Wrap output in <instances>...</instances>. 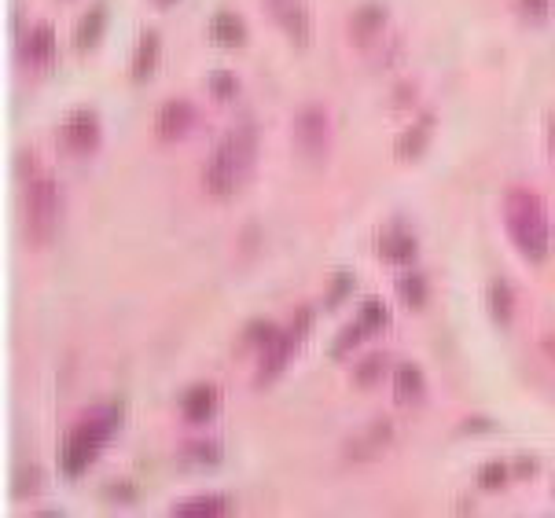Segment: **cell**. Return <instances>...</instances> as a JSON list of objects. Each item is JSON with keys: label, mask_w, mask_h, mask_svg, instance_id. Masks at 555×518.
Wrapping results in <instances>:
<instances>
[{"label": "cell", "mask_w": 555, "mask_h": 518, "mask_svg": "<svg viewBox=\"0 0 555 518\" xmlns=\"http://www.w3.org/2000/svg\"><path fill=\"white\" fill-rule=\"evenodd\" d=\"M258 158V129L254 125H236L221 136V144L214 147V155L206 158L203 184L206 192L217 199H232V195L250 181V169Z\"/></svg>", "instance_id": "cell-1"}, {"label": "cell", "mask_w": 555, "mask_h": 518, "mask_svg": "<svg viewBox=\"0 0 555 518\" xmlns=\"http://www.w3.org/2000/svg\"><path fill=\"white\" fill-rule=\"evenodd\" d=\"M504 221H508L511 239H515V247L522 250L526 261L541 265L552 254V221H548V210L537 199V192H530V188H511L504 195Z\"/></svg>", "instance_id": "cell-2"}, {"label": "cell", "mask_w": 555, "mask_h": 518, "mask_svg": "<svg viewBox=\"0 0 555 518\" xmlns=\"http://www.w3.org/2000/svg\"><path fill=\"white\" fill-rule=\"evenodd\" d=\"M63 214H67V199H63V188H59L56 177H34V181L26 184L23 221H26V239L34 247H48L59 236Z\"/></svg>", "instance_id": "cell-3"}, {"label": "cell", "mask_w": 555, "mask_h": 518, "mask_svg": "<svg viewBox=\"0 0 555 518\" xmlns=\"http://www.w3.org/2000/svg\"><path fill=\"white\" fill-rule=\"evenodd\" d=\"M114 427H118V408H103L96 416L81 419L78 427L67 434L63 449H59V467H63V474H67V478H81L85 467L96 460V452L111 441Z\"/></svg>", "instance_id": "cell-4"}, {"label": "cell", "mask_w": 555, "mask_h": 518, "mask_svg": "<svg viewBox=\"0 0 555 518\" xmlns=\"http://www.w3.org/2000/svg\"><path fill=\"white\" fill-rule=\"evenodd\" d=\"M331 147V122H328V111L320 107V103H306V107H298L295 114V151L306 162H324Z\"/></svg>", "instance_id": "cell-5"}, {"label": "cell", "mask_w": 555, "mask_h": 518, "mask_svg": "<svg viewBox=\"0 0 555 518\" xmlns=\"http://www.w3.org/2000/svg\"><path fill=\"white\" fill-rule=\"evenodd\" d=\"M59 144H63V151L78 158L92 155L100 147V118H96V111H89V107L70 111L63 118V129H59Z\"/></svg>", "instance_id": "cell-6"}, {"label": "cell", "mask_w": 555, "mask_h": 518, "mask_svg": "<svg viewBox=\"0 0 555 518\" xmlns=\"http://www.w3.org/2000/svg\"><path fill=\"white\" fill-rule=\"evenodd\" d=\"M298 342H302V331H298L295 324L287 327V331H280V335L272 338L269 346L261 350V375H258V386H269L272 379H280L284 375V368L291 364V357H295Z\"/></svg>", "instance_id": "cell-7"}, {"label": "cell", "mask_w": 555, "mask_h": 518, "mask_svg": "<svg viewBox=\"0 0 555 518\" xmlns=\"http://www.w3.org/2000/svg\"><path fill=\"white\" fill-rule=\"evenodd\" d=\"M265 8H269V15L280 23V30H284L298 48L309 45L313 23H309V8L302 4V0H265Z\"/></svg>", "instance_id": "cell-8"}, {"label": "cell", "mask_w": 555, "mask_h": 518, "mask_svg": "<svg viewBox=\"0 0 555 518\" xmlns=\"http://www.w3.org/2000/svg\"><path fill=\"white\" fill-rule=\"evenodd\" d=\"M195 125V107L188 100H166L159 107V114H155V133H159V140H181V136L192 133Z\"/></svg>", "instance_id": "cell-9"}, {"label": "cell", "mask_w": 555, "mask_h": 518, "mask_svg": "<svg viewBox=\"0 0 555 518\" xmlns=\"http://www.w3.org/2000/svg\"><path fill=\"white\" fill-rule=\"evenodd\" d=\"M394 441V423H386V419H379V423H372L368 430H361L357 438L346 445V460L361 463V460H375L379 452L386 449Z\"/></svg>", "instance_id": "cell-10"}, {"label": "cell", "mask_w": 555, "mask_h": 518, "mask_svg": "<svg viewBox=\"0 0 555 518\" xmlns=\"http://www.w3.org/2000/svg\"><path fill=\"white\" fill-rule=\"evenodd\" d=\"M386 30V8L383 4H375V0H368V4H361L357 12L350 15V37L357 41V45H368V41H375V37Z\"/></svg>", "instance_id": "cell-11"}, {"label": "cell", "mask_w": 555, "mask_h": 518, "mask_svg": "<svg viewBox=\"0 0 555 518\" xmlns=\"http://www.w3.org/2000/svg\"><path fill=\"white\" fill-rule=\"evenodd\" d=\"M56 59V30L52 26H34L30 34H26V41H23V63L26 67H34V70H41V67H48Z\"/></svg>", "instance_id": "cell-12"}, {"label": "cell", "mask_w": 555, "mask_h": 518, "mask_svg": "<svg viewBox=\"0 0 555 518\" xmlns=\"http://www.w3.org/2000/svg\"><path fill=\"white\" fill-rule=\"evenodd\" d=\"M416 254H420V243H416V236L405 232V228H390V232L379 236V258L383 261L408 265V261H416Z\"/></svg>", "instance_id": "cell-13"}, {"label": "cell", "mask_w": 555, "mask_h": 518, "mask_svg": "<svg viewBox=\"0 0 555 518\" xmlns=\"http://www.w3.org/2000/svg\"><path fill=\"white\" fill-rule=\"evenodd\" d=\"M181 412L188 423H210V419L217 416V390L206 383L192 386V390L181 397Z\"/></svg>", "instance_id": "cell-14"}, {"label": "cell", "mask_w": 555, "mask_h": 518, "mask_svg": "<svg viewBox=\"0 0 555 518\" xmlns=\"http://www.w3.org/2000/svg\"><path fill=\"white\" fill-rule=\"evenodd\" d=\"M431 133H434V114H423L420 122H412L405 133L397 136L394 144V155L397 158H420L431 144Z\"/></svg>", "instance_id": "cell-15"}, {"label": "cell", "mask_w": 555, "mask_h": 518, "mask_svg": "<svg viewBox=\"0 0 555 518\" xmlns=\"http://www.w3.org/2000/svg\"><path fill=\"white\" fill-rule=\"evenodd\" d=\"M427 394V379L416 364H397L394 368V397L401 405H420Z\"/></svg>", "instance_id": "cell-16"}, {"label": "cell", "mask_w": 555, "mask_h": 518, "mask_svg": "<svg viewBox=\"0 0 555 518\" xmlns=\"http://www.w3.org/2000/svg\"><path fill=\"white\" fill-rule=\"evenodd\" d=\"M107 15H111V8L107 4H92L89 12H85V19L78 23V34H74V45H78V52H92V48L100 45L103 30H107Z\"/></svg>", "instance_id": "cell-17"}, {"label": "cell", "mask_w": 555, "mask_h": 518, "mask_svg": "<svg viewBox=\"0 0 555 518\" xmlns=\"http://www.w3.org/2000/svg\"><path fill=\"white\" fill-rule=\"evenodd\" d=\"M159 59H162V37L155 34V30H148V34L140 37V45H136V56H133V81H136V85H144V81L155 74Z\"/></svg>", "instance_id": "cell-18"}, {"label": "cell", "mask_w": 555, "mask_h": 518, "mask_svg": "<svg viewBox=\"0 0 555 518\" xmlns=\"http://www.w3.org/2000/svg\"><path fill=\"white\" fill-rule=\"evenodd\" d=\"M210 34H214L217 45H225V48H236L247 41V26H243V19L232 12H217L214 15V23H210Z\"/></svg>", "instance_id": "cell-19"}, {"label": "cell", "mask_w": 555, "mask_h": 518, "mask_svg": "<svg viewBox=\"0 0 555 518\" xmlns=\"http://www.w3.org/2000/svg\"><path fill=\"white\" fill-rule=\"evenodd\" d=\"M489 313H493L497 324H511V316H515V291H511L508 280L489 283Z\"/></svg>", "instance_id": "cell-20"}, {"label": "cell", "mask_w": 555, "mask_h": 518, "mask_svg": "<svg viewBox=\"0 0 555 518\" xmlns=\"http://www.w3.org/2000/svg\"><path fill=\"white\" fill-rule=\"evenodd\" d=\"M386 372H390V357L386 353H368L353 368V386H375Z\"/></svg>", "instance_id": "cell-21"}, {"label": "cell", "mask_w": 555, "mask_h": 518, "mask_svg": "<svg viewBox=\"0 0 555 518\" xmlns=\"http://www.w3.org/2000/svg\"><path fill=\"white\" fill-rule=\"evenodd\" d=\"M397 294H401V302L408 305V309H420V305H427V280H423L420 272H405L401 280H397Z\"/></svg>", "instance_id": "cell-22"}, {"label": "cell", "mask_w": 555, "mask_h": 518, "mask_svg": "<svg viewBox=\"0 0 555 518\" xmlns=\"http://www.w3.org/2000/svg\"><path fill=\"white\" fill-rule=\"evenodd\" d=\"M184 463H195V467H214L221 463V445L217 441H188L181 449Z\"/></svg>", "instance_id": "cell-23"}, {"label": "cell", "mask_w": 555, "mask_h": 518, "mask_svg": "<svg viewBox=\"0 0 555 518\" xmlns=\"http://www.w3.org/2000/svg\"><path fill=\"white\" fill-rule=\"evenodd\" d=\"M173 511L177 515H225L228 500L225 496H195V500H181Z\"/></svg>", "instance_id": "cell-24"}, {"label": "cell", "mask_w": 555, "mask_h": 518, "mask_svg": "<svg viewBox=\"0 0 555 518\" xmlns=\"http://www.w3.org/2000/svg\"><path fill=\"white\" fill-rule=\"evenodd\" d=\"M368 335H372V331H368V327H364L361 320H353L350 327H342V331H339V338H335V346H331V357H335V361H339V357H346V353L357 350V346H361V342H364Z\"/></svg>", "instance_id": "cell-25"}, {"label": "cell", "mask_w": 555, "mask_h": 518, "mask_svg": "<svg viewBox=\"0 0 555 518\" xmlns=\"http://www.w3.org/2000/svg\"><path fill=\"white\" fill-rule=\"evenodd\" d=\"M280 331H284V327L269 324V320H250V324L243 327V342H247L250 350H265Z\"/></svg>", "instance_id": "cell-26"}, {"label": "cell", "mask_w": 555, "mask_h": 518, "mask_svg": "<svg viewBox=\"0 0 555 518\" xmlns=\"http://www.w3.org/2000/svg\"><path fill=\"white\" fill-rule=\"evenodd\" d=\"M357 320H361V324L375 335V331H383V327L390 324V309H386V305L379 302V298H364V302H361V313H357Z\"/></svg>", "instance_id": "cell-27"}, {"label": "cell", "mask_w": 555, "mask_h": 518, "mask_svg": "<svg viewBox=\"0 0 555 518\" xmlns=\"http://www.w3.org/2000/svg\"><path fill=\"white\" fill-rule=\"evenodd\" d=\"M511 478V467L504 460H493V463H486L482 471H478V485L482 489H500V485L508 482Z\"/></svg>", "instance_id": "cell-28"}, {"label": "cell", "mask_w": 555, "mask_h": 518, "mask_svg": "<svg viewBox=\"0 0 555 518\" xmlns=\"http://www.w3.org/2000/svg\"><path fill=\"white\" fill-rule=\"evenodd\" d=\"M41 482H45V474L37 471L34 463H26V467H19V474H15V496H30L41 489Z\"/></svg>", "instance_id": "cell-29"}, {"label": "cell", "mask_w": 555, "mask_h": 518, "mask_svg": "<svg viewBox=\"0 0 555 518\" xmlns=\"http://www.w3.org/2000/svg\"><path fill=\"white\" fill-rule=\"evenodd\" d=\"M353 291V272H335V276H331V283H328V294H324V302L331 305V309H335V305L342 302V298H346V294Z\"/></svg>", "instance_id": "cell-30"}, {"label": "cell", "mask_w": 555, "mask_h": 518, "mask_svg": "<svg viewBox=\"0 0 555 518\" xmlns=\"http://www.w3.org/2000/svg\"><path fill=\"white\" fill-rule=\"evenodd\" d=\"M515 8H519L522 19H533V23H541L552 15V0H515Z\"/></svg>", "instance_id": "cell-31"}, {"label": "cell", "mask_w": 555, "mask_h": 518, "mask_svg": "<svg viewBox=\"0 0 555 518\" xmlns=\"http://www.w3.org/2000/svg\"><path fill=\"white\" fill-rule=\"evenodd\" d=\"M210 92H214V96H221V100H232V96L239 92V81L232 78L228 70H217L214 78H210Z\"/></svg>", "instance_id": "cell-32"}, {"label": "cell", "mask_w": 555, "mask_h": 518, "mask_svg": "<svg viewBox=\"0 0 555 518\" xmlns=\"http://www.w3.org/2000/svg\"><path fill=\"white\" fill-rule=\"evenodd\" d=\"M533 471H537V460H533V456H519V460L511 463V474H519V478H530Z\"/></svg>", "instance_id": "cell-33"}, {"label": "cell", "mask_w": 555, "mask_h": 518, "mask_svg": "<svg viewBox=\"0 0 555 518\" xmlns=\"http://www.w3.org/2000/svg\"><path fill=\"white\" fill-rule=\"evenodd\" d=\"M493 427H497L493 419L478 416V419H467V423H464V434H486V430H493Z\"/></svg>", "instance_id": "cell-34"}, {"label": "cell", "mask_w": 555, "mask_h": 518, "mask_svg": "<svg viewBox=\"0 0 555 518\" xmlns=\"http://www.w3.org/2000/svg\"><path fill=\"white\" fill-rule=\"evenodd\" d=\"M111 496L114 500H136L133 485H111Z\"/></svg>", "instance_id": "cell-35"}, {"label": "cell", "mask_w": 555, "mask_h": 518, "mask_svg": "<svg viewBox=\"0 0 555 518\" xmlns=\"http://www.w3.org/2000/svg\"><path fill=\"white\" fill-rule=\"evenodd\" d=\"M544 353H548V357H552V361H555V335L544 338Z\"/></svg>", "instance_id": "cell-36"}, {"label": "cell", "mask_w": 555, "mask_h": 518, "mask_svg": "<svg viewBox=\"0 0 555 518\" xmlns=\"http://www.w3.org/2000/svg\"><path fill=\"white\" fill-rule=\"evenodd\" d=\"M155 4H162V8H173V4H177V0H155Z\"/></svg>", "instance_id": "cell-37"}, {"label": "cell", "mask_w": 555, "mask_h": 518, "mask_svg": "<svg viewBox=\"0 0 555 518\" xmlns=\"http://www.w3.org/2000/svg\"><path fill=\"white\" fill-rule=\"evenodd\" d=\"M548 133H552V136H555V114H552V122H548Z\"/></svg>", "instance_id": "cell-38"}, {"label": "cell", "mask_w": 555, "mask_h": 518, "mask_svg": "<svg viewBox=\"0 0 555 518\" xmlns=\"http://www.w3.org/2000/svg\"><path fill=\"white\" fill-rule=\"evenodd\" d=\"M552 489H555V482H552Z\"/></svg>", "instance_id": "cell-39"}]
</instances>
